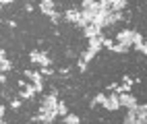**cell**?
<instances>
[{"label":"cell","instance_id":"6da1fadb","mask_svg":"<svg viewBox=\"0 0 147 124\" xmlns=\"http://www.w3.org/2000/svg\"><path fill=\"white\" fill-rule=\"evenodd\" d=\"M58 108V91L54 89L52 93H48L42 97V106H40V112H50V110H56Z\"/></svg>","mask_w":147,"mask_h":124},{"label":"cell","instance_id":"7a4b0ae2","mask_svg":"<svg viewBox=\"0 0 147 124\" xmlns=\"http://www.w3.org/2000/svg\"><path fill=\"white\" fill-rule=\"evenodd\" d=\"M23 74H25V79H29L33 85H35V89H37V93H42L44 91V77L40 72H35V70H23Z\"/></svg>","mask_w":147,"mask_h":124},{"label":"cell","instance_id":"3957f363","mask_svg":"<svg viewBox=\"0 0 147 124\" xmlns=\"http://www.w3.org/2000/svg\"><path fill=\"white\" fill-rule=\"evenodd\" d=\"M133 37H135V29H120L116 35V42L126 48H133Z\"/></svg>","mask_w":147,"mask_h":124},{"label":"cell","instance_id":"277c9868","mask_svg":"<svg viewBox=\"0 0 147 124\" xmlns=\"http://www.w3.org/2000/svg\"><path fill=\"white\" fill-rule=\"evenodd\" d=\"M104 40H106V35H104V33H100V35L91 37V40H89V44H87V52L95 56V54H97V52H100L102 48H104Z\"/></svg>","mask_w":147,"mask_h":124},{"label":"cell","instance_id":"5b68a950","mask_svg":"<svg viewBox=\"0 0 147 124\" xmlns=\"http://www.w3.org/2000/svg\"><path fill=\"white\" fill-rule=\"evenodd\" d=\"M29 60L33 64H40V66H52V58H48L44 52H37V50H33L29 54Z\"/></svg>","mask_w":147,"mask_h":124},{"label":"cell","instance_id":"8992f818","mask_svg":"<svg viewBox=\"0 0 147 124\" xmlns=\"http://www.w3.org/2000/svg\"><path fill=\"white\" fill-rule=\"evenodd\" d=\"M118 99H120V108H126V110H135L139 103H137V99H135V95H131V93H122V95H118Z\"/></svg>","mask_w":147,"mask_h":124},{"label":"cell","instance_id":"52a82bcc","mask_svg":"<svg viewBox=\"0 0 147 124\" xmlns=\"http://www.w3.org/2000/svg\"><path fill=\"white\" fill-rule=\"evenodd\" d=\"M104 108H106L108 112H116V110L120 108V99H118V93H116V91H114V93H110V95L106 97Z\"/></svg>","mask_w":147,"mask_h":124},{"label":"cell","instance_id":"ba28073f","mask_svg":"<svg viewBox=\"0 0 147 124\" xmlns=\"http://www.w3.org/2000/svg\"><path fill=\"white\" fill-rule=\"evenodd\" d=\"M35 93H37L35 85H33V83H29V85H25V87L19 91V99H31Z\"/></svg>","mask_w":147,"mask_h":124},{"label":"cell","instance_id":"9c48e42d","mask_svg":"<svg viewBox=\"0 0 147 124\" xmlns=\"http://www.w3.org/2000/svg\"><path fill=\"white\" fill-rule=\"evenodd\" d=\"M79 17H81L79 8H68V11H64V19H66L68 23H73V25L79 23Z\"/></svg>","mask_w":147,"mask_h":124},{"label":"cell","instance_id":"30bf717a","mask_svg":"<svg viewBox=\"0 0 147 124\" xmlns=\"http://www.w3.org/2000/svg\"><path fill=\"white\" fill-rule=\"evenodd\" d=\"M126 6H129L126 0H112L110 2V13H122Z\"/></svg>","mask_w":147,"mask_h":124},{"label":"cell","instance_id":"8fae6325","mask_svg":"<svg viewBox=\"0 0 147 124\" xmlns=\"http://www.w3.org/2000/svg\"><path fill=\"white\" fill-rule=\"evenodd\" d=\"M83 33H85V37H87V40H91V37L100 35V33H102V29H100V27H97L95 23H91V25H87L85 29H83Z\"/></svg>","mask_w":147,"mask_h":124},{"label":"cell","instance_id":"7c38bea8","mask_svg":"<svg viewBox=\"0 0 147 124\" xmlns=\"http://www.w3.org/2000/svg\"><path fill=\"white\" fill-rule=\"evenodd\" d=\"M54 6H56V4L52 2V0H42V2H40V8H42V13H44V15H48V17H50V15L56 11Z\"/></svg>","mask_w":147,"mask_h":124},{"label":"cell","instance_id":"4fadbf2b","mask_svg":"<svg viewBox=\"0 0 147 124\" xmlns=\"http://www.w3.org/2000/svg\"><path fill=\"white\" fill-rule=\"evenodd\" d=\"M122 124H137V108L135 110H126V116H124Z\"/></svg>","mask_w":147,"mask_h":124},{"label":"cell","instance_id":"5bb4252c","mask_svg":"<svg viewBox=\"0 0 147 124\" xmlns=\"http://www.w3.org/2000/svg\"><path fill=\"white\" fill-rule=\"evenodd\" d=\"M122 19H124V13H110V15H108V27L114 25V23H118V21H122Z\"/></svg>","mask_w":147,"mask_h":124},{"label":"cell","instance_id":"9a60e30c","mask_svg":"<svg viewBox=\"0 0 147 124\" xmlns=\"http://www.w3.org/2000/svg\"><path fill=\"white\" fill-rule=\"evenodd\" d=\"M106 97H108L106 93H97L95 97L91 99V108H95V106H102V108H104V103H106Z\"/></svg>","mask_w":147,"mask_h":124},{"label":"cell","instance_id":"2e32d148","mask_svg":"<svg viewBox=\"0 0 147 124\" xmlns=\"http://www.w3.org/2000/svg\"><path fill=\"white\" fill-rule=\"evenodd\" d=\"M62 122H64V124H79L81 118L77 116V114H66V116L62 118Z\"/></svg>","mask_w":147,"mask_h":124},{"label":"cell","instance_id":"e0dca14e","mask_svg":"<svg viewBox=\"0 0 147 124\" xmlns=\"http://www.w3.org/2000/svg\"><path fill=\"white\" fill-rule=\"evenodd\" d=\"M11 68H13V62H11V60H6V58L0 60V72H2V74H6Z\"/></svg>","mask_w":147,"mask_h":124},{"label":"cell","instance_id":"ac0fdd59","mask_svg":"<svg viewBox=\"0 0 147 124\" xmlns=\"http://www.w3.org/2000/svg\"><path fill=\"white\" fill-rule=\"evenodd\" d=\"M56 114H58V116H60V118H64L66 114H68V108H66V103H64V101H58V108H56Z\"/></svg>","mask_w":147,"mask_h":124},{"label":"cell","instance_id":"d6986e66","mask_svg":"<svg viewBox=\"0 0 147 124\" xmlns=\"http://www.w3.org/2000/svg\"><path fill=\"white\" fill-rule=\"evenodd\" d=\"M129 50H131V48H126V46H122V44H118V42L112 46V52H116V54H124V52H129Z\"/></svg>","mask_w":147,"mask_h":124},{"label":"cell","instance_id":"ffe728a7","mask_svg":"<svg viewBox=\"0 0 147 124\" xmlns=\"http://www.w3.org/2000/svg\"><path fill=\"white\" fill-rule=\"evenodd\" d=\"M40 74H42V77H52V74H54V70H52V66H42Z\"/></svg>","mask_w":147,"mask_h":124},{"label":"cell","instance_id":"44dd1931","mask_svg":"<svg viewBox=\"0 0 147 124\" xmlns=\"http://www.w3.org/2000/svg\"><path fill=\"white\" fill-rule=\"evenodd\" d=\"M50 21H52V25H58V21H60V13L54 11V13L50 15Z\"/></svg>","mask_w":147,"mask_h":124},{"label":"cell","instance_id":"7402d4cb","mask_svg":"<svg viewBox=\"0 0 147 124\" xmlns=\"http://www.w3.org/2000/svg\"><path fill=\"white\" fill-rule=\"evenodd\" d=\"M19 108H21V99H19V97H15V99H11V110H19Z\"/></svg>","mask_w":147,"mask_h":124},{"label":"cell","instance_id":"603a6c76","mask_svg":"<svg viewBox=\"0 0 147 124\" xmlns=\"http://www.w3.org/2000/svg\"><path fill=\"white\" fill-rule=\"evenodd\" d=\"M116 42L114 40H110V37H106V40H104V48H108V50H112V46H114Z\"/></svg>","mask_w":147,"mask_h":124},{"label":"cell","instance_id":"cb8c5ba5","mask_svg":"<svg viewBox=\"0 0 147 124\" xmlns=\"http://www.w3.org/2000/svg\"><path fill=\"white\" fill-rule=\"evenodd\" d=\"M77 68H79V70H81V72H83V70H85V68H87V62H85V60H81V58H79V60H77Z\"/></svg>","mask_w":147,"mask_h":124},{"label":"cell","instance_id":"d4e9b609","mask_svg":"<svg viewBox=\"0 0 147 124\" xmlns=\"http://www.w3.org/2000/svg\"><path fill=\"white\" fill-rule=\"evenodd\" d=\"M133 83H135V81H133V79L129 77V74H124V77H122V85H129V87H131Z\"/></svg>","mask_w":147,"mask_h":124},{"label":"cell","instance_id":"484cf974","mask_svg":"<svg viewBox=\"0 0 147 124\" xmlns=\"http://www.w3.org/2000/svg\"><path fill=\"white\" fill-rule=\"evenodd\" d=\"M141 54H145L147 56V42H143V46H141V50H139Z\"/></svg>","mask_w":147,"mask_h":124},{"label":"cell","instance_id":"4316f807","mask_svg":"<svg viewBox=\"0 0 147 124\" xmlns=\"http://www.w3.org/2000/svg\"><path fill=\"white\" fill-rule=\"evenodd\" d=\"M25 11L31 13V11H33V4H31V2H25Z\"/></svg>","mask_w":147,"mask_h":124},{"label":"cell","instance_id":"83f0119b","mask_svg":"<svg viewBox=\"0 0 147 124\" xmlns=\"http://www.w3.org/2000/svg\"><path fill=\"white\" fill-rule=\"evenodd\" d=\"M108 89H110V91H116V89H118V85H116V83H110V85H108Z\"/></svg>","mask_w":147,"mask_h":124},{"label":"cell","instance_id":"f1b7e54d","mask_svg":"<svg viewBox=\"0 0 147 124\" xmlns=\"http://www.w3.org/2000/svg\"><path fill=\"white\" fill-rule=\"evenodd\" d=\"M4 112H6V106H2V103H0V116L4 118Z\"/></svg>","mask_w":147,"mask_h":124},{"label":"cell","instance_id":"f546056e","mask_svg":"<svg viewBox=\"0 0 147 124\" xmlns=\"http://www.w3.org/2000/svg\"><path fill=\"white\" fill-rule=\"evenodd\" d=\"M4 83H6V74L0 72V85H4Z\"/></svg>","mask_w":147,"mask_h":124},{"label":"cell","instance_id":"4dcf8cb0","mask_svg":"<svg viewBox=\"0 0 147 124\" xmlns=\"http://www.w3.org/2000/svg\"><path fill=\"white\" fill-rule=\"evenodd\" d=\"M58 72H60V74H62V77H66V74H68V68H60V70H58Z\"/></svg>","mask_w":147,"mask_h":124},{"label":"cell","instance_id":"1f68e13d","mask_svg":"<svg viewBox=\"0 0 147 124\" xmlns=\"http://www.w3.org/2000/svg\"><path fill=\"white\" fill-rule=\"evenodd\" d=\"M4 58H6V52H4V50H0V60H4Z\"/></svg>","mask_w":147,"mask_h":124},{"label":"cell","instance_id":"d6a6232c","mask_svg":"<svg viewBox=\"0 0 147 124\" xmlns=\"http://www.w3.org/2000/svg\"><path fill=\"white\" fill-rule=\"evenodd\" d=\"M44 124H48V122H44Z\"/></svg>","mask_w":147,"mask_h":124},{"label":"cell","instance_id":"836d02e7","mask_svg":"<svg viewBox=\"0 0 147 124\" xmlns=\"http://www.w3.org/2000/svg\"><path fill=\"white\" fill-rule=\"evenodd\" d=\"M0 6H2V4H0Z\"/></svg>","mask_w":147,"mask_h":124}]
</instances>
